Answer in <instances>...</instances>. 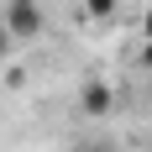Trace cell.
<instances>
[{
  "label": "cell",
  "mask_w": 152,
  "mask_h": 152,
  "mask_svg": "<svg viewBox=\"0 0 152 152\" xmlns=\"http://www.w3.org/2000/svg\"><path fill=\"white\" fill-rule=\"evenodd\" d=\"M0 21L11 26V37H16V42H31V37H42V5H37V0H5Z\"/></svg>",
  "instance_id": "1"
},
{
  "label": "cell",
  "mask_w": 152,
  "mask_h": 152,
  "mask_svg": "<svg viewBox=\"0 0 152 152\" xmlns=\"http://www.w3.org/2000/svg\"><path fill=\"white\" fill-rule=\"evenodd\" d=\"M79 110H84V115H94V121L115 110V94H110V84H105V79H89V84L79 89Z\"/></svg>",
  "instance_id": "2"
},
{
  "label": "cell",
  "mask_w": 152,
  "mask_h": 152,
  "mask_svg": "<svg viewBox=\"0 0 152 152\" xmlns=\"http://www.w3.org/2000/svg\"><path fill=\"white\" fill-rule=\"evenodd\" d=\"M115 5H121V0H84V16H89V21H110Z\"/></svg>",
  "instance_id": "3"
},
{
  "label": "cell",
  "mask_w": 152,
  "mask_h": 152,
  "mask_svg": "<svg viewBox=\"0 0 152 152\" xmlns=\"http://www.w3.org/2000/svg\"><path fill=\"white\" fill-rule=\"evenodd\" d=\"M11 47H16V37H11V26H5V21H0V63L11 58Z\"/></svg>",
  "instance_id": "4"
},
{
  "label": "cell",
  "mask_w": 152,
  "mask_h": 152,
  "mask_svg": "<svg viewBox=\"0 0 152 152\" xmlns=\"http://www.w3.org/2000/svg\"><path fill=\"white\" fill-rule=\"evenodd\" d=\"M142 68L152 74V37H142Z\"/></svg>",
  "instance_id": "5"
},
{
  "label": "cell",
  "mask_w": 152,
  "mask_h": 152,
  "mask_svg": "<svg viewBox=\"0 0 152 152\" xmlns=\"http://www.w3.org/2000/svg\"><path fill=\"white\" fill-rule=\"evenodd\" d=\"M142 37H152V5H147V16H142Z\"/></svg>",
  "instance_id": "6"
},
{
  "label": "cell",
  "mask_w": 152,
  "mask_h": 152,
  "mask_svg": "<svg viewBox=\"0 0 152 152\" xmlns=\"http://www.w3.org/2000/svg\"><path fill=\"white\" fill-rule=\"evenodd\" d=\"M74 152H105V147H89V142H84V147H74Z\"/></svg>",
  "instance_id": "7"
}]
</instances>
